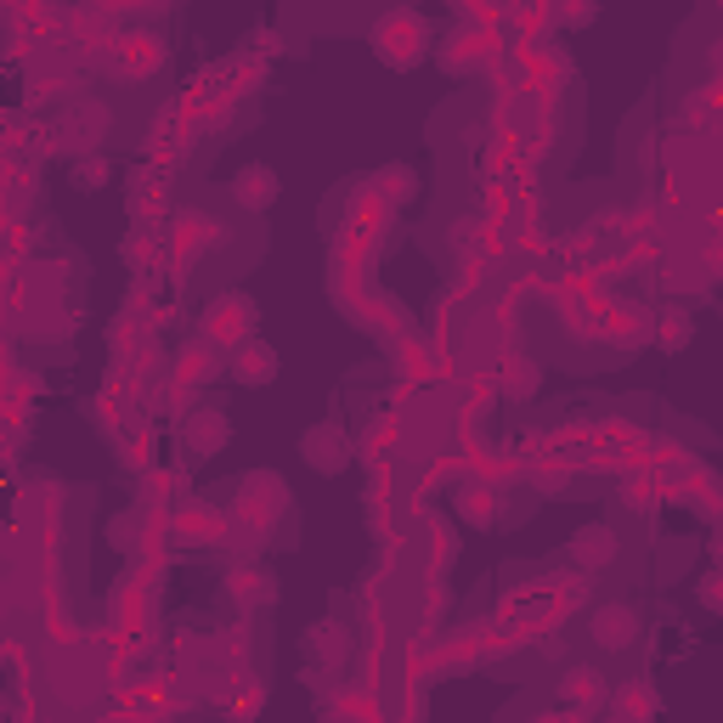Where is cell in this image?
I'll use <instances>...</instances> for the list:
<instances>
[{"mask_svg": "<svg viewBox=\"0 0 723 723\" xmlns=\"http://www.w3.org/2000/svg\"><path fill=\"white\" fill-rule=\"evenodd\" d=\"M373 45H379V57L391 63V68H413L418 57H424V45H429V34H424V23L413 18V12H391L379 23V34H373Z\"/></svg>", "mask_w": 723, "mask_h": 723, "instance_id": "6da1fadb", "label": "cell"}, {"mask_svg": "<svg viewBox=\"0 0 723 723\" xmlns=\"http://www.w3.org/2000/svg\"><path fill=\"white\" fill-rule=\"evenodd\" d=\"M594 639L605 650H628L639 639V610L634 605H599L594 610Z\"/></svg>", "mask_w": 723, "mask_h": 723, "instance_id": "7a4b0ae2", "label": "cell"}, {"mask_svg": "<svg viewBox=\"0 0 723 723\" xmlns=\"http://www.w3.org/2000/svg\"><path fill=\"white\" fill-rule=\"evenodd\" d=\"M210 340H244V333L255 328V306L244 300V295H226V300H215L210 306Z\"/></svg>", "mask_w": 723, "mask_h": 723, "instance_id": "3957f363", "label": "cell"}, {"mask_svg": "<svg viewBox=\"0 0 723 723\" xmlns=\"http://www.w3.org/2000/svg\"><path fill=\"white\" fill-rule=\"evenodd\" d=\"M226 368H232L237 384H272V379H277V351L261 345V340H249V345H237V351H232Z\"/></svg>", "mask_w": 723, "mask_h": 723, "instance_id": "277c9868", "label": "cell"}, {"mask_svg": "<svg viewBox=\"0 0 723 723\" xmlns=\"http://www.w3.org/2000/svg\"><path fill=\"white\" fill-rule=\"evenodd\" d=\"M571 560L588 565V571L610 565L616 560V532H610V525H583V532L571 538Z\"/></svg>", "mask_w": 723, "mask_h": 723, "instance_id": "5b68a950", "label": "cell"}, {"mask_svg": "<svg viewBox=\"0 0 723 723\" xmlns=\"http://www.w3.org/2000/svg\"><path fill=\"white\" fill-rule=\"evenodd\" d=\"M232 199L244 204V210H266V204L277 199V176H272L266 164H249V170H237V181H232Z\"/></svg>", "mask_w": 723, "mask_h": 723, "instance_id": "8992f818", "label": "cell"}, {"mask_svg": "<svg viewBox=\"0 0 723 723\" xmlns=\"http://www.w3.org/2000/svg\"><path fill=\"white\" fill-rule=\"evenodd\" d=\"M306 447V464L333 475V469H345V442H340V429H311V436L300 442Z\"/></svg>", "mask_w": 723, "mask_h": 723, "instance_id": "52a82bcc", "label": "cell"}, {"mask_svg": "<svg viewBox=\"0 0 723 723\" xmlns=\"http://www.w3.org/2000/svg\"><path fill=\"white\" fill-rule=\"evenodd\" d=\"M272 594H277V583H272V576H261V571H244V576H237V599L261 605V599H272Z\"/></svg>", "mask_w": 723, "mask_h": 723, "instance_id": "ba28073f", "label": "cell"}, {"mask_svg": "<svg viewBox=\"0 0 723 723\" xmlns=\"http://www.w3.org/2000/svg\"><path fill=\"white\" fill-rule=\"evenodd\" d=\"M695 594H701V605H706V610H723V565H712V571H701V583H695Z\"/></svg>", "mask_w": 723, "mask_h": 723, "instance_id": "9c48e42d", "label": "cell"}, {"mask_svg": "<svg viewBox=\"0 0 723 723\" xmlns=\"http://www.w3.org/2000/svg\"><path fill=\"white\" fill-rule=\"evenodd\" d=\"M317 650H322V661H340V656H345V634H340V628H317V634H311V656H317Z\"/></svg>", "mask_w": 723, "mask_h": 723, "instance_id": "30bf717a", "label": "cell"}, {"mask_svg": "<svg viewBox=\"0 0 723 723\" xmlns=\"http://www.w3.org/2000/svg\"><path fill=\"white\" fill-rule=\"evenodd\" d=\"M565 690H571L576 701H599V690H605V684H599V672H588V667H576Z\"/></svg>", "mask_w": 723, "mask_h": 723, "instance_id": "8fae6325", "label": "cell"}, {"mask_svg": "<svg viewBox=\"0 0 723 723\" xmlns=\"http://www.w3.org/2000/svg\"><path fill=\"white\" fill-rule=\"evenodd\" d=\"M503 391H509V396H525V391H532V368L514 362V368H509V379H503Z\"/></svg>", "mask_w": 723, "mask_h": 723, "instance_id": "7c38bea8", "label": "cell"}, {"mask_svg": "<svg viewBox=\"0 0 723 723\" xmlns=\"http://www.w3.org/2000/svg\"><path fill=\"white\" fill-rule=\"evenodd\" d=\"M74 176H79V187H103V181H108V164H103V159H85Z\"/></svg>", "mask_w": 723, "mask_h": 723, "instance_id": "4fadbf2b", "label": "cell"}, {"mask_svg": "<svg viewBox=\"0 0 723 723\" xmlns=\"http://www.w3.org/2000/svg\"><path fill=\"white\" fill-rule=\"evenodd\" d=\"M717 565H723V532H717Z\"/></svg>", "mask_w": 723, "mask_h": 723, "instance_id": "5bb4252c", "label": "cell"}]
</instances>
